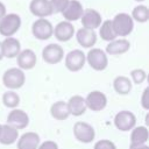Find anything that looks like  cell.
Here are the masks:
<instances>
[{"label": "cell", "mask_w": 149, "mask_h": 149, "mask_svg": "<svg viewBox=\"0 0 149 149\" xmlns=\"http://www.w3.org/2000/svg\"><path fill=\"white\" fill-rule=\"evenodd\" d=\"M107 97L104 92L99 91V90H93L91 92L87 93V95L85 97V104L87 109L92 111V112H101L106 108L107 106Z\"/></svg>", "instance_id": "52a82bcc"}, {"label": "cell", "mask_w": 149, "mask_h": 149, "mask_svg": "<svg viewBox=\"0 0 149 149\" xmlns=\"http://www.w3.org/2000/svg\"><path fill=\"white\" fill-rule=\"evenodd\" d=\"M99 36L101 37V40L106 41V42H111L115 38H118L114 29H113V24H112V20H105L101 22V24L99 26Z\"/></svg>", "instance_id": "484cf974"}, {"label": "cell", "mask_w": 149, "mask_h": 149, "mask_svg": "<svg viewBox=\"0 0 149 149\" xmlns=\"http://www.w3.org/2000/svg\"><path fill=\"white\" fill-rule=\"evenodd\" d=\"M42 58L47 64H58L64 58V50L57 43H49L42 50Z\"/></svg>", "instance_id": "30bf717a"}, {"label": "cell", "mask_w": 149, "mask_h": 149, "mask_svg": "<svg viewBox=\"0 0 149 149\" xmlns=\"http://www.w3.org/2000/svg\"><path fill=\"white\" fill-rule=\"evenodd\" d=\"M1 51L3 58H15L21 51V43L15 37H5L1 41Z\"/></svg>", "instance_id": "e0dca14e"}, {"label": "cell", "mask_w": 149, "mask_h": 149, "mask_svg": "<svg viewBox=\"0 0 149 149\" xmlns=\"http://www.w3.org/2000/svg\"><path fill=\"white\" fill-rule=\"evenodd\" d=\"M1 100H2V104H3L5 107H7L9 109H13V108H17V106L20 105L21 98H20L19 93H16V91L7 90L2 94Z\"/></svg>", "instance_id": "4316f807"}, {"label": "cell", "mask_w": 149, "mask_h": 149, "mask_svg": "<svg viewBox=\"0 0 149 149\" xmlns=\"http://www.w3.org/2000/svg\"><path fill=\"white\" fill-rule=\"evenodd\" d=\"M130 16H132L133 21H136L140 23H146L149 20V9L144 5H137L133 8Z\"/></svg>", "instance_id": "83f0119b"}, {"label": "cell", "mask_w": 149, "mask_h": 149, "mask_svg": "<svg viewBox=\"0 0 149 149\" xmlns=\"http://www.w3.org/2000/svg\"><path fill=\"white\" fill-rule=\"evenodd\" d=\"M130 80L133 84H136V85H140V84H143L147 79V72L143 70V69H133L130 71Z\"/></svg>", "instance_id": "f1b7e54d"}, {"label": "cell", "mask_w": 149, "mask_h": 149, "mask_svg": "<svg viewBox=\"0 0 149 149\" xmlns=\"http://www.w3.org/2000/svg\"><path fill=\"white\" fill-rule=\"evenodd\" d=\"M54 13H62L69 3V0H49Z\"/></svg>", "instance_id": "4dcf8cb0"}, {"label": "cell", "mask_w": 149, "mask_h": 149, "mask_svg": "<svg viewBox=\"0 0 149 149\" xmlns=\"http://www.w3.org/2000/svg\"><path fill=\"white\" fill-rule=\"evenodd\" d=\"M74 34H76V40H77L78 44L85 49H91L97 43L98 36H97V33L94 30L86 29V28L81 27Z\"/></svg>", "instance_id": "2e32d148"}, {"label": "cell", "mask_w": 149, "mask_h": 149, "mask_svg": "<svg viewBox=\"0 0 149 149\" xmlns=\"http://www.w3.org/2000/svg\"><path fill=\"white\" fill-rule=\"evenodd\" d=\"M86 56V63L94 71H104L108 65V56L105 50L100 48H91Z\"/></svg>", "instance_id": "3957f363"}, {"label": "cell", "mask_w": 149, "mask_h": 149, "mask_svg": "<svg viewBox=\"0 0 149 149\" xmlns=\"http://www.w3.org/2000/svg\"><path fill=\"white\" fill-rule=\"evenodd\" d=\"M7 14V10H6V6L3 5V2L0 1V20Z\"/></svg>", "instance_id": "e575fe53"}, {"label": "cell", "mask_w": 149, "mask_h": 149, "mask_svg": "<svg viewBox=\"0 0 149 149\" xmlns=\"http://www.w3.org/2000/svg\"><path fill=\"white\" fill-rule=\"evenodd\" d=\"M16 143L17 149H37L41 143L40 135L35 132H26L21 136H19Z\"/></svg>", "instance_id": "d6986e66"}, {"label": "cell", "mask_w": 149, "mask_h": 149, "mask_svg": "<svg viewBox=\"0 0 149 149\" xmlns=\"http://www.w3.org/2000/svg\"><path fill=\"white\" fill-rule=\"evenodd\" d=\"M19 139V130L15 129L14 127L5 123L2 125V130L0 134V143L3 146H9L13 144L17 141Z\"/></svg>", "instance_id": "d4e9b609"}, {"label": "cell", "mask_w": 149, "mask_h": 149, "mask_svg": "<svg viewBox=\"0 0 149 149\" xmlns=\"http://www.w3.org/2000/svg\"><path fill=\"white\" fill-rule=\"evenodd\" d=\"M113 88L120 95H127L133 88V83L127 76H116L113 80Z\"/></svg>", "instance_id": "7402d4cb"}, {"label": "cell", "mask_w": 149, "mask_h": 149, "mask_svg": "<svg viewBox=\"0 0 149 149\" xmlns=\"http://www.w3.org/2000/svg\"><path fill=\"white\" fill-rule=\"evenodd\" d=\"M129 149H149V146L146 144H129Z\"/></svg>", "instance_id": "836d02e7"}, {"label": "cell", "mask_w": 149, "mask_h": 149, "mask_svg": "<svg viewBox=\"0 0 149 149\" xmlns=\"http://www.w3.org/2000/svg\"><path fill=\"white\" fill-rule=\"evenodd\" d=\"M93 149H118V148L113 141L107 140V139H102V140H99L94 143Z\"/></svg>", "instance_id": "f546056e"}, {"label": "cell", "mask_w": 149, "mask_h": 149, "mask_svg": "<svg viewBox=\"0 0 149 149\" xmlns=\"http://www.w3.org/2000/svg\"><path fill=\"white\" fill-rule=\"evenodd\" d=\"M149 139L147 126H135L130 130V144H146Z\"/></svg>", "instance_id": "cb8c5ba5"}, {"label": "cell", "mask_w": 149, "mask_h": 149, "mask_svg": "<svg viewBox=\"0 0 149 149\" xmlns=\"http://www.w3.org/2000/svg\"><path fill=\"white\" fill-rule=\"evenodd\" d=\"M80 22L83 28L86 29H91V30H95L97 28H99V26L102 22V17L100 15V13L97 9L93 8H86L83 10V14L80 16Z\"/></svg>", "instance_id": "7c38bea8"}, {"label": "cell", "mask_w": 149, "mask_h": 149, "mask_svg": "<svg viewBox=\"0 0 149 149\" xmlns=\"http://www.w3.org/2000/svg\"><path fill=\"white\" fill-rule=\"evenodd\" d=\"M63 59H64L65 68L71 72L80 71L86 63V56L84 51L80 49H73L69 51L66 55H64Z\"/></svg>", "instance_id": "5b68a950"}, {"label": "cell", "mask_w": 149, "mask_h": 149, "mask_svg": "<svg viewBox=\"0 0 149 149\" xmlns=\"http://www.w3.org/2000/svg\"><path fill=\"white\" fill-rule=\"evenodd\" d=\"M113 29L118 37H126L134 29V21L128 13H118L112 20Z\"/></svg>", "instance_id": "7a4b0ae2"}, {"label": "cell", "mask_w": 149, "mask_h": 149, "mask_svg": "<svg viewBox=\"0 0 149 149\" xmlns=\"http://www.w3.org/2000/svg\"><path fill=\"white\" fill-rule=\"evenodd\" d=\"M73 136L80 143H91L95 137V129L85 121H77L73 125Z\"/></svg>", "instance_id": "8992f818"}, {"label": "cell", "mask_w": 149, "mask_h": 149, "mask_svg": "<svg viewBox=\"0 0 149 149\" xmlns=\"http://www.w3.org/2000/svg\"><path fill=\"white\" fill-rule=\"evenodd\" d=\"M129 49H130V42L127 38L120 37L108 42V44L106 45L105 52L111 56H118V55L126 54Z\"/></svg>", "instance_id": "44dd1931"}, {"label": "cell", "mask_w": 149, "mask_h": 149, "mask_svg": "<svg viewBox=\"0 0 149 149\" xmlns=\"http://www.w3.org/2000/svg\"><path fill=\"white\" fill-rule=\"evenodd\" d=\"M140 102H141V106L144 111H149V87H146L143 90Z\"/></svg>", "instance_id": "1f68e13d"}, {"label": "cell", "mask_w": 149, "mask_h": 149, "mask_svg": "<svg viewBox=\"0 0 149 149\" xmlns=\"http://www.w3.org/2000/svg\"><path fill=\"white\" fill-rule=\"evenodd\" d=\"M3 58V56H2V51H1V42H0V61Z\"/></svg>", "instance_id": "d590c367"}, {"label": "cell", "mask_w": 149, "mask_h": 149, "mask_svg": "<svg viewBox=\"0 0 149 149\" xmlns=\"http://www.w3.org/2000/svg\"><path fill=\"white\" fill-rule=\"evenodd\" d=\"M37 149H58V144L55 141L47 140V141L40 143L38 147H37Z\"/></svg>", "instance_id": "d6a6232c"}, {"label": "cell", "mask_w": 149, "mask_h": 149, "mask_svg": "<svg viewBox=\"0 0 149 149\" xmlns=\"http://www.w3.org/2000/svg\"><path fill=\"white\" fill-rule=\"evenodd\" d=\"M50 114L57 121H64V120H66L70 116V112H69L66 101H63V100L55 101L50 106Z\"/></svg>", "instance_id": "603a6c76"}, {"label": "cell", "mask_w": 149, "mask_h": 149, "mask_svg": "<svg viewBox=\"0 0 149 149\" xmlns=\"http://www.w3.org/2000/svg\"><path fill=\"white\" fill-rule=\"evenodd\" d=\"M6 123L14 127L17 130L26 129L29 125V115L23 109L13 108V109H10V112L7 115Z\"/></svg>", "instance_id": "8fae6325"}, {"label": "cell", "mask_w": 149, "mask_h": 149, "mask_svg": "<svg viewBox=\"0 0 149 149\" xmlns=\"http://www.w3.org/2000/svg\"><path fill=\"white\" fill-rule=\"evenodd\" d=\"M16 58V64L17 68L21 70H31L35 68L37 63V56L34 50L31 49H21L19 55L15 57Z\"/></svg>", "instance_id": "5bb4252c"}, {"label": "cell", "mask_w": 149, "mask_h": 149, "mask_svg": "<svg viewBox=\"0 0 149 149\" xmlns=\"http://www.w3.org/2000/svg\"><path fill=\"white\" fill-rule=\"evenodd\" d=\"M21 28V17L16 13L6 14L0 20V35L3 37H12Z\"/></svg>", "instance_id": "277c9868"}, {"label": "cell", "mask_w": 149, "mask_h": 149, "mask_svg": "<svg viewBox=\"0 0 149 149\" xmlns=\"http://www.w3.org/2000/svg\"><path fill=\"white\" fill-rule=\"evenodd\" d=\"M52 36H55L56 40L59 42L70 41L74 36V27H73L72 22H69L65 20L58 22L56 24V27H54Z\"/></svg>", "instance_id": "4fadbf2b"}, {"label": "cell", "mask_w": 149, "mask_h": 149, "mask_svg": "<svg viewBox=\"0 0 149 149\" xmlns=\"http://www.w3.org/2000/svg\"><path fill=\"white\" fill-rule=\"evenodd\" d=\"M1 130H2V125L0 123V134H1Z\"/></svg>", "instance_id": "8d00e7d4"}, {"label": "cell", "mask_w": 149, "mask_h": 149, "mask_svg": "<svg viewBox=\"0 0 149 149\" xmlns=\"http://www.w3.org/2000/svg\"><path fill=\"white\" fill-rule=\"evenodd\" d=\"M114 126L120 132H130L136 126V116L133 112L123 109L115 114Z\"/></svg>", "instance_id": "ba28073f"}, {"label": "cell", "mask_w": 149, "mask_h": 149, "mask_svg": "<svg viewBox=\"0 0 149 149\" xmlns=\"http://www.w3.org/2000/svg\"><path fill=\"white\" fill-rule=\"evenodd\" d=\"M135 1H137V2H142V1H144V0H135Z\"/></svg>", "instance_id": "74e56055"}, {"label": "cell", "mask_w": 149, "mask_h": 149, "mask_svg": "<svg viewBox=\"0 0 149 149\" xmlns=\"http://www.w3.org/2000/svg\"><path fill=\"white\" fill-rule=\"evenodd\" d=\"M29 10L37 19H47L54 14L49 0H31L29 3Z\"/></svg>", "instance_id": "9a60e30c"}, {"label": "cell", "mask_w": 149, "mask_h": 149, "mask_svg": "<svg viewBox=\"0 0 149 149\" xmlns=\"http://www.w3.org/2000/svg\"><path fill=\"white\" fill-rule=\"evenodd\" d=\"M26 83L24 71L19 69L17 66L7 69L2 74V84L8 90L16 91L21 88Z\"/></svg>", "instance_id": "6da1fadb"}, {"label": "cell", "mask_w": 149, "mask_h": 149, "mask_svg": "<svg viewBox=\"0 0 149 149\" xmlns=\"http://www.w3.org/2000/svg\"><path fill=\"white\" fill-rule=\"evenodd\" d=\"M83 10H84V8H83V5L79 0H69L68 6L65 7V9L61 14L65 21L73 22V21L80 20Z\"/></svg>", "instance_id": "ac0fdd59"}, {"label": "cell", "mask_w": 149, "mask_h": 149, "mask_svg": "<svg viewBox=\"0 0 149 149\" xmlns=\"http://www.w3.org/2000/svg\"><path fill=\"white\" fill-rule=\"evenodd\" d=\"M70 115L72 116H81L86 113L87 107L85 104V98L80 94H74L70 97V99L66 101Z\"/></svg>", "instance_id": "ffe728a7"}, {"label": "cell", "mask_w": 149, "mask_h": 149, "mask_svg": "<svg viewBox=\"0 0 149 149\" xmlns=\"http://www.w3.org/2000/svg\"><path fill=\"white\" fill-rule=\"evenodd\" d=\"M31 33L35 38L40 41H47L52 36L54 26L47 19H37L33 22Z\"/></svg>", "instance_id": "9c48e42d"}]
</instances>
